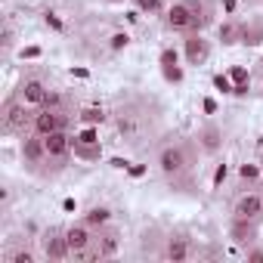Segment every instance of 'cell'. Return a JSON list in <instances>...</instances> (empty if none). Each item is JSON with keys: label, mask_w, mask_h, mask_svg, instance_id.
Here are the masks:
<instances>
[{"label": "cell", "mask_w": 263, "mask_h": 263, "mask_svg": "<svg viewBox=\"0 0 263 263\" xmlns=\"http://www.w3.org/2000/svg\"><path fill=\"white\" fill-rule=\"evenodd\" d=\"M214 87H217V90H223V93H235V87L229 84V78H226V74H217V78H214Z\"/></svg>", "instance_id": "obj_19"}, {"label": "cell", "mask_w": 263, "mask_h": 263, "mask_svg": "<svg viewBox=\"0 0 263 263\" xmlns=\"http://www.w3.org/2000/svg\"><path fill=\"white\" fill-rule=\"evenodd\" d=\"M137 7H140V13H158L164 7V0H137Z\"/></svg>", "instance_id": "obj_18"}, {"label": "cell", "mask_w": 263, "mask_h": 263, "mask_svg": "<svg viewBox=\"0 0 263 263\" xmlns=\"http://www.w3.org/2000/svg\"><path fill=\"white\" fill-rule=\"evenodd\" d=\"M167 257H171V260H186V257H189V241L180 238V235L171 238V241H167Z\"/></svg>", "instance_id": "obj_13"}, {"label": "cell", "mask_w": 263, "mask_h": 263, "mask_svg": "<svg viewBox=\"0 0 263 263\" xmlns=\"http://www.w3.org/2000/svg\"><path fill=\"white\" fill-rule=\"evenodd\" d=\"M241 177H245V180H257V177H260V167H254V164H245V167H241Z\"/></svg>", "instance_id": "obj_22"}, {"label": "cell", "mask_w": 263, "mask_h": 263, "mask_svg": "<svg viewBox=\"0 0 263 263\" xmlns=\"http://www.w3.org/2000/svg\"><path fill=\"white\" fill-rule=\"evenodd\" d=\"M248 260H251V263H263V251H260V248H257V251H248Z\"/></svg>", "instance_id": "obj_26"}, {"label": "cell", "mask_w": 263, "mask_h": 263, "mask_svg": "<svg viewBox=\"0 0 263 263\" xmlns=\"http://www.w3.org/2000/svg\"><path fill=\"white\" fill-rule=\"evenodd\" d=\"M229 78L241 84V81H248V71H245V68H232V71H229Z\"/></svg>", "instance_id": "obj_23"}, {"label": "cell", "mask_w": 263, "mask_h": 263, "mask_svg": "<svg viewBox=\"0 0 263 263\" xmlns=\"http://www.w3.org/2000/svg\"><path fill=\"white\" fill-rule=\"evenodd\" d=\"M78 143H96V130H84Z\"/></svg>", "instance_id": "obj_25"}, {"label": "cell", "mask_w": 263, "mask_h": 263, "mask_svg": "<svg viewBox=\"0 0 263 263\" xmlns=\"http://www.w3.org/2000/svg\"><path fill=\"white\" fill-rule=\"evenodd\" d=\"M186 167H189V152L183 143H171L158 152V171L164 177H180Z\"/></svg>", "instance_id": "obj_1"}, {"label": "cell", "mask_w": 263, "mask_h": 263, "mask_svg": "<svg viewBox=\"0 0 263 263\" xmlns=\"http://www.w3.org/2000/svg\"><path fill=\"white\" fill-rule=\"evenodd\" d=\"M201 137H204V149H208V152H214V149L220 146V130H217V127H208Z\"/></svg>", "instance_id": "obj_17"}, {"label": "cell", "mask_w": 263, "mask_h": 263, "mask_svg": "<svg viewBox=\"0 0 263 263\" xmlns=\"http://www.w3.org/2000/svg\"><path fill=\"white\" fill-rule=\"evenodd\" d=\"M4 124H7L10 134H25V127L34 124V111H31V105L22 102V99L10 102V105H7V115H4Z\"/></svg>", "instance_id": "obj_4"}, {"label": "cell", "mask_w": 263, "mask_h": 263, "mask_svg": "<svg viewBox=\"0 0 263 263\" xmlns=\"http://www.w3.org/2000/svg\"><path fill=\"white\" fill-rule=\"evenodd\" d=\"M44 146H47V158H50V161H62V158H68V155H71L74 140H71L68 130H56V134L44 137Z\"/></svg>", "instance_id": "obj_6"}, {"label": "cell", "mask_w": 263, "mask_h": 263, "mask_svg": "<svg viewBox=\"0 0 263 263\" xmlns=\"http://www.w3.org/2000/svg\"><path fill=\"white\" fill-rule=\"evenodd\" d=\"M47 93H50V90H47V84H44L41 78H28V81H22V84H19V99H22V102H28V105H37V108L44 105Z\"/></svg>", "instance_id": "obj_8"}, {"label": "cell", "mask_w": 263, "mask_h": 263, "mask_svg": "<svg viewBox=\"0 0 263 263\" xmlns=\"http://www.w3.org/2000/svg\"><path fill=\"white\" fill-rule=\"evenodd\" d=\"M56 130H65V118H62V108H41L34 111V124H31V134L37 137H50Z\"/></svg>", "instance_id": "obj_5"}, {"label": "cell", "mask_w": 263, "mask_h": 263, "mask_svg": "<svg viewBox=\"0 0 263 263\" xmlns=\"http://www.w3.org/2000/svg\"><path fill=\"white\" fill-rule=\"evenodd\" d=\"M105 4H124V0H105Z\"/></svg>", "instance_id": "obj_31"}, {"label": "cell", "mask_w": 263, "mask_h": 263, "mask_svg": "<svg viewBox=\"0 0 263 263\" xmlns=\"http://www.w3.org/2000/svg\"><path fill=\"white\" fill-rule=\"evenodd\" d=\"M111 220V211L108 208H93L87 217H84V223H90V226H105Z\"/></svg>", "instance_id": "obj_14"}, {"label": "cell", "mask_w": 263, "mask_h": 263, "mask_svg": "<svg viewBox=\"0 0 263 263\" xmlns=\"http://www.w3.org/2000/svg\"><path fill=\"white\" fill-rule=\"evenodd\" d=\"M257 217H263V195H257V192L241 195V198L235 201V220H241V223H254Z\"/></svg>", "instance_id": "obj_7"}, {"label": "cell", "mask_w": 263, "mask_h": 263, "mask_svg": "<svg viewBox=\"0 0 263 263\" xmlns=\"http://www.w3.org/2000/svg\"><path fill=\"white\" fill-rule=\"evenodd\" d=\"M81 118H84L87 124H102V121H105V111H102V108H96V105H90V108H84V111H81Z\"/></svg>", "instance_id": "obj_16"}, {"label": "cell", "mask_w": 263, "mask_h": 263, "mask_svg": "<svg viewBox=\"0 0 263 263\" xmlns=\"http://www.w3.org/2000/svg\"><path fill=\"white\" fill-rule=\"evenodd\" d=\"M47 25H53V28H56V31H59V28H62V22H59V19H56V13H47Z\"/></svg>", "instance_id": "obj_27"}, {"label": "cell", "mask_w": 263, "mask_h": 263, "mask_svg": "<svg viewBox=\"0 0 263 263\" xmlns=\"http://www.w3.org/2000/svg\"><path fill=\"white\" fill-rule=\"evenodd\" d=\"M208 56H211L208 41H204L201 34H189V37H186V59H189V65H201Z\"/></svg>", "instance_id": "obj_11"}, {"label": "cell", "mask_w": 263, "mask_h": 263, "mask_svg": "<svg viewBox=\"0 0 263 263\" xmlns=\"http://www.w3.org/2000/svg\"><path fill=\"white\" fill-rule=\"evenodd\" d=\"M161 65H164V74H167L171 81H180V78H183V71L177 68V53H174V50H164V53H161Z\"/></svg>", "instance_id": "obj_12"}, {"label": "cell", "mask_w": 263, "mask_h": 263, "mask_svg": "<svg viewBox=\"0 0 263 263\" xmlns=\"http://www.w3.org/2000/svg\"><path fill=\"white\" fill-rule=\"evenodd\" d=\"M220 41H223V44H235V41H238V25H235V22L220 25Z\"/></svg>", "instance_id": "obj_15"}, {"label": "cell", "mask_w": 263, "mask_h": 263, "mask_svg": "<svg viewBox=\"0 0 263 263\" xmlns=\"http://www.w3.org/2000/svg\"><path fill=\"white\" fill-rule=\"evenodd\" d=\"M65 241H68V251L71 257H90L96 238L90 232V223H78V226H68L65 229Z\"/></svg>", "instance_id": "obj_3"}, {"label": "cell", "mask_w": 263, "mask_h": 263, "mask_svg": "<svg viewBox=\"0 0 263 263\" xmlns=\"http://www.w3.org/2000/svg\"><path fill=\"white\" fill-rule=\"evenodd\" d=\"M127 44H130V37H127V34H124V31H118V34H115V37H111V50H124V47H127Z\"/></svg>", "instance_id": "obj_21"}, {"label": "cell", "mask_w": 263, "mask_h": 263, "mask_svg": "<svg viewBox=\"0 0 263 263\" xmlns=\"http://www.w3.org/2000/svg\"><path fill=\"white\" fill-rule=\"evenodd\" d=\"M4 47H13V28L10 25L4 28Z\"/></svg>", "instance_id": "obj_28"}, {"label": "cell", "mask_w": 263, "mask_h": 263, "mask_svg": "<svg viewBox=\"0 0 263 263\" xmlns=\"http://www.w3.org/2000/svg\"><path fill=\"white\" fill-rule=\"evenodd\" d=\"M198 25H201V19H198V13H195L192 4H174V7L167 10V28H171V31L192 34Z\"/></svg>", "instance_id": "obj_2"}, {"label": "cell", "mask_w": 263, "mask_h": 263, "mask_svg": "<svg viewBox=\"0 0 263 263\" xmlns=\"http://www.w3.org/2000/svg\"><path fill=\"white\" fill-rule=\"evenodd\" d=\"M41 245H44V254H47L50 260L71 257V251H68V241H65V232H47V235L41 238Z\"/></svg>", "instance_id": "obj_10"}, {"label": "cell", "mask_w": 263, "mask_h": 263, "mask_svg": "<svg viewBox=\"0 0 263 263\" xmlns=\"http://www.w3.org/2000/svg\"><path fill=\"white\" fill-rule=\"evenodd\" d=\"M204 111L214 115V111H217V102H214V99H204Z\"/></svg>", "instance_id": "obj_29"}, {"label": "cell", "mask_w": 263, "mask_h": 263, "mask_svg": "<svg viewBox=\"0 0 263 263\" xmlns=\"http://www.w3.org/2000/svg\"><path fill=\"white\" fill-rule=\"evenodd\" d=\"M7 263H34V254H28V251H16V254H10Z\"/></svg>", "instance_id": "obj_20"}, {"label": "cell", "mask_w": 263, "mask_h": 263, "mask_svg": "<svg viewBox=\"0 0 263 263\" xmlns=\"http://www.w3.org/2000/svg\"><path fill=\"white\" fill-rule=\"evenodd\" d=\"M223 180H226V164H220V167H217V174H214V186H220Z\"/></svg>", "instance_id": "obj_24"}, {"label": "cell", "mask_w": 263, "mask_h": 263, "mask_svg": "<svg viewBox=\"0 0 263 263\" xmlns=\"http://www.w3.org/2000/svg\"><path fill=\"white\" fill-rule=\"evenodd\" d=\"M22 158H25V164H44L47 161V146H44V137H37V134H31V137H25L22 140Z\"/></svg>", "instance_id": "obj_9"}, {"label": "cell", "mask_w": 263, "mask_h": 263, "mask_svg": "<svg viewBox=\"0 0 263 263\" xmlns=\"http://www.w3.org/2000/svg\"><path fill=\"white\" fill-rule=\"evenodd\" d=\"M223 4H226V10H229V13L235 10V0H223Z\"/></svg>", "instance_id": "obj_30"}]
</instances>
